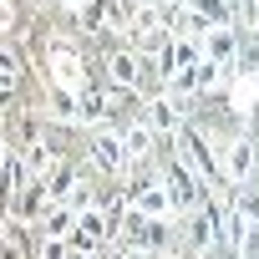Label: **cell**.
Listing matches in <instances>:
<instances>
[{"label":"cell","instance_id":"11","mask_svg":"<svg viewBox=\"0 0 259 259\" xmlns=\"http://www.w3.org/2000/svg\"><path fill=\"white\" fill-rule=\"evenodd\" d=\"M71 229H76V208H71L66 198H56V203L41 213V224H36L41 239H71Z\"/></svg>","mask_w":259,"mask_h":259},{"label":"cell","instance_id":"4","mask_svg":"<svg viewBox=\"0 0 259 259\" xmlns=\"http://www.w3.org/2000/svg\"><path fill=\"white\" fill-rule=\"evenodd\" d=\"M46 76L61 81V87H71V92L92 87V66H87V56L71 46V36H51V46H46Z\"/></svg>","mask_w":259,"mask_h":259},{"label":"cell","instance_id":"12","mask_svg":"<svg viewBox=\"0 0 259 259\" xmlns=\"http://www.w3.org/2000/svg\"><path fill=\"white\" fill-rule=\"evenodd\" d=\"M168 31H173V36H183V41H203L213 26H208L193 6H178V11H168Z\"/></svg>","mask_w":259,"mask_h":259},{"label":"cell","instance_id":"18","mask_svg":"<svg viewBox=\"0 0 259 259\" xmlns=\"http://www.w3.org/2000/svg\"><path fill=\"white\" fill-rule=\"evenodd\" d=\"M56 6H61V11H66V16H76V11H81V6H87V0H56Z\"/></svg>","mask_w":259,"mask_h":259},{"label":"cell","instance_id":"20","mask_svg":"<svg viewBox=\"0 0 259 259\" xmlns=\"http://www.w3.org/2000/svg\"><path fill=\"white\" fill-rule=\"evenodd\" d=\"M0 127H6V122H0Z\"/></svg>","mask_w":259,"mask_h":259},{"label":"cell","instance_id":"9","mask_svg":"<svg viewBox=\"0 0 259 259\" xmlns=\"http://www.w3.org/2000/svg\"><path fill=\"white\" fill-rule=\"evenodd\" d=\"M239 46H244V31H239V26H213V31L203 36V56L219 61L229 76H234V56H239Z\"/></svg>","mask_w":259,"mask_h":259},{"label":"cell","instance_id":"1","mask_svg":"<svg viewBox=\"0 0 259 259\" xmlns=\"http://www.w3.org/2000/svg\"><path fill=\"white\" fill-rule=\"evenodd\" d=\"M168 153H173V158H178V163H183V168H188L208 193H224V188H229L224 163H219V148L198 133V122H183V127H178V138L168 143Z\"/></svg>","mask_w":259,"mask_h":259},{"label":"cell","instance_id":"5","mask_svg":"<svg viewBox=\"0 0 259 259\" xmlns=\"http://www.w3.org/2000/svg\"><path fill=\"white\" fill-rule=\"evenodd\" d=\"M36 92H41L36 112H41L51 127H66V133H87V127H81V102H76V92H71V87H61V81H51V76H46Z\"/></svg>","mask_w":259,"mask_h":259},{"label":"cell","instance_id":"15","mask_svg":"<svg viewBox=\"0 0 259 259\" xmlns=\"http://www.w3.org/2000/svg\"><path fill=\"white\" fill-rule=\"evenodd\" d=\"M16 31V0H0V36Z\"/></svg>","mask_w":259,"mask_h":259},{"label":"cell","instance_id":"10","mask_svg":"<svg viewBox=\"0 0 259 259\" xmlns=\"http://www.w3.org/2000/svg\"><path fill=\"white\" fill-rule=\"evenodd\" d=\"M76 234L87 239V244H97V249H107L112 244V234H117V219L102 208V203H87L81 213H76Z\"/></svg>","mask_w":259,"mask_h":259},{"label":"cell","instance_id":"17","mask_svg":"<svg viewBox=\"0 0 259 259\" xmlns=\"http://www.w3.org/2000/svg\"><path fill=\"white\" fill-rule=\"evenodd\" d=\"M148 6H158V11H178V6H188V0H148Z\"/></svg>","mask_w":259,"mask_h":259},{"label":"cell","instance_id":"6","mask_svg":"<svg viewBox=\"0 0 259 259\" xmlns=\"http://www.w3.org/2000/svg\"><path fill=\"white\" fill-rule=\"evenodd\" d=\"M138 117L158 133V143L168 148L173 138H178V127L188 122V107L178 102V97H168V92H158V97H143V107H138Z\"/></svg>","mask_w":259,"mask_h":259},{"label":"cell","instance_id":"3","mask_svg":"<svg viewBox=\"0 0 259 259\" xmlns=\"http://www.w3.org/2000/svg\"><path fill=\"white\" fill-rule=\"evenodd\" d=\"M219 163H224L229 188H249L259 178V138L254 133H229L219 143Z\"/></svg>","mask_w":259,"mask_h":259},{"label":"cell","instance_id":"16","mask_svg":"<svg viewBox=\"0 0 259 259\" xmlns=\"http://www.w3.org/2000/svg\"><path fill=\"white\" fill-rule=\"evenodd\" d=\"M0 71H16V76H21V56H16L6 41H0Z\"/></svg>","mask_w":259,"mask_h":259},{"label":"cell","instance_id":"2","mask_svg":"<svg viewBox=\"0 0 259 259\" xmlns=\"http://www.w3.org/2000/svg\"><path fill=\"white\" fill-rule=\"evenodd\" d=\"M87 163H92V173L107 178V183H122L127 173H133L117 127H92V133H87Z\"/></svg>","mask_w":259,"mask_h":259},{"label":"cell","instance_id":"14","mask_svg":"<svg viewBox=\"0 0 259 259\" xmlns=\"http://www.w3.org/2000/svg\"><path fill=\"white\" fill-rule=\"evenodd\" d=\"M234 26L244 36H259V0H234Z\"/></svg>","mask_w":259,"mask_h":259},{"label":"cell","instance_id":"7","mask_svg":"<svg viewBox=\"0 0 259 259\" xmlns=\"http://www.w3.org/2000/svg\"><path fill=\"white\" fill-rule=\"evenodd\" d=\"M51 203H56V198H51V188H46V178H26V183L16 188V198H11V208H6V213L36 229V224H41V213H46Z\"/></svg>","mask_w":259,"mask_h":259},{"label":"cell","instance_id":"19","mask_svg":"<svg viewBox=\"0 0 259 259\" xmlns=\"http://www.w3.org/2000/svg\"><path fill=\"white\" fill-rule=\"evenodd\" d=\"M153 259H188L183 249H163V254H153Z\"/></svg>","mask_w":259,"mask_h":259},{"label":"cell","instance_id":"13","mask_svg":"<svg viewBox=\"0 0 259 259\" xmlns=\"http://www.w3.org/2000/svg\"><path fill=\"white\" fill-rule=\"evenodd\" d=\"M208 26H234V0H188Z\"/></svg>","mask_w":259,"mask_h":259},{"label":"cell","instance_id":"8","mask_svg":"<svg viewBox=\"0 0 259 259\" xmlns=\"http://www.w3.org/2000/svg\"><path fill=\"white\" fill-rule=\"evenodd\" d=\"M117 133H122V148H127V163H153L158 153H163V143H158V133H153V127L143 122V117H133V122H122L117 127Z\"/></svg>","mask_w":259,"mask_h":259}]
</instances>
